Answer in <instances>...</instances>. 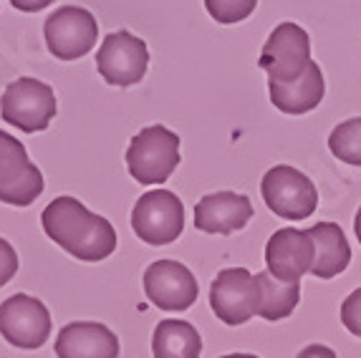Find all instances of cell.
<instances>
[{
    "label": "cell",
    "instance_id": "cell-22",
    "mask_svg": "<svg viewBox=\"0 0 361 358\" xmlns=\"http://www.w3.org/2000/svg\"><path fill=\"white\" fill-rule=\"evenodd\" d=\"M341 323L351 335L361 338V288H356L341 303Z\"/></svg>",
    "mask_w": 361,
    "mask_h": 358
},
{
    "label": "cell",
    "instance_id": "cell-8",
    "mask_svg": "<svg viewBox=\"0 0 361 358\" xmlns=\"http://www.w3.org/2000/svg\"><path fill=\"white\" fill-rule=\"evenodd\" d=\"M43 36L51 56L59 61L84 58L91 48L97 46L99 23L86 8L63 6L51 13L43 23Z\"/></svg>",
    "mask_w": 361,
    "mask_h": 358
},
{
    "label": "cell",
    "instance_id": "cell-13",
    "mask_svg": "<svg viewBox=\"0 0 361 358\" xmlns=\"http://www.w3.org/2000/svg\"><path fill=\"white\" fill-rule=\"evenodd\" d=\"M313 237L308 230H295V227H281L271 235L265 245V265L273 278L283 283H301L306 273L313 268Z\"/></svg>",
    "mask_w": 361,
    "mask_h": 358
},
{
    "label": "cell",
    "instance_id": "cell-3",
    "mask_svg": "<svg viewBox=\"0 0 361 358\" xmlns=\"http://www.w3.org/2000/svg\"><path fill=\"white\" fill-rule=\"evenodd\" d=\"M260 192L273 215L281 220H308L319 207V190L308 174L290 164H276L265 172Z\"/></svg>",
    "mask_w": 361,
    "mask_h": 358
},
{
    "label": "cell",
    "instance_id": "cell-24",
    "mask_svg": "<svg viewBox=\"0 0 361 358\" xmlns=\"http://www.w3.org/2000/svg\"><path fill=\"white\" fill-rule=\"evenodd\" d=\"M295 358H338V356L334 353V348L321 346V343H311V346L303 348Z\"/></svg>",
    "mask_w": 361,
    "mask_h": 358
},
{
    "label": "cell",
    "instance_id": "cell-6",
    "mask_svg": "<svg viewBox=\"0 0 361 358\" xmlns=\"http://www.w3.org/2000/svg\"><path fill=\"white\" fill-rule=\"evenodd\" d=\"M43 174L30 161L23 142L0 129V202L28 207L43 195Z\"/></svg>",
    "mask_w": 361,
    "mask_h": 358
},
{
    "label": "cell",
    "instance_id": "cell-21",
    "mask_svg": "<svg viewBox=\"0 0 361 358\" xmlns=\"http://www.w3.org/2000/svg\"><path fill=\"white\" fill-rule=\"evenodd\" d=\"M205 8L215 23L233 25L250 18L258 8V0H205Z\"/></svg>",
    "mask_w": 361,
    "mask_h": 358
},
{
    "label": "cell",
    "instance_id": "cell-4",
    "mask_svg": "<svg viewBox=\"0 0 361 358\" xmlns=\"http://www.w3.org/2000/svg\"><path fill=\"white\" fill-rule=\"evenodd\" d=\"M59 101L49 84L38 78H16L0 99V116L25 134H36L49 129L56 119Z\"/></svg>",
    "mask_w": 361,
    "mask_h": 358
},
{
    "label": "cell",
    "instance_id": "cell-18",
    "mask_svg": "<svg viewBox=\"0 0 361 358\" xmlns=\"http://www.w3.org/2000/svg\"><path fill=\"white\" fill-rule=\"evenodd\" d=\"M152 353L154 358H200L202 338L197 328L187 321H159L152 333Z\"/></svg>",
    "mask_w": 361,
    "mask_h": 358
},
{
    "label": "cell",
    "instance_id": "cell-17",
    "mask_svg": "<svg viewBox=\"0 0 361 358\" xmlns=\"http://www.w3.org/2000/svg\"><path fill=\"white\" fill-rule=\"evenodd\" d=\"M313 237V268L311 275L319 280H331L336 275H341L351 263V245L343 230L336 222H316L308 230Z\"/></svg>",
    "mask_w": 361,
    "mask_h": 358
},
{
    "label": "cell",
    "instance_id": "cell-2",
    "mask_svg": "<svg viewBox=\"0 0 361 358\" xmlns=\"http://www.w3.org/2000/svg\"><path fill=\"white\" fill-rule=\"evenodd\" d=\"M180 164V137L162 124L145 126L129 142L127 169L139 185H162Z\"/></svg>",
    "mask_w": 361,
    "mask_h": 358
},
{
    "label": "cell",
    "instance_id": "cell-27",
    "mask_svg": "<svg viewBox=\"0 0 361 358\" xmlns=\"http://www.w3.org/2000/svg\"><path fill=\"white\" fill-rule=\"evenodd\" d=\"M223 358H258V356H253V353H228Z\"/></svg>",
    "mask_w": 361,
    "mask_h": 358
},
{
    "label": "cell",
    "instance_id": "cell-20",
    "mask_svg": "<svg viewBox=\"0 0 361 358\" xmlns=\"http://www.w3.org/2000/svg\"><path fill=\"white\" fill-rule=\"evenodd\" d=\"M329 149L343 164L361 167V116L346 119L329 137Z\"/></svg>",
    "mask_w": 361,
    "mask_h": 358
},
{
    "label": "cell",
    "instance_id": "cell-10",
    "mask_svg": "<svg viewBox=\"0 0 361 358\" xmlns=\"http://www.w3.org/2000/svg\"><path fill=\"white\" fill-rule=\"evenodd\" d=\"M149 66V51L142 38H137L129 30H116L109 33L102 41V48L97 54V68L99 76L109 86H127L139 84Z\"/></svg>",
    "mask_w": 361,
    "mask_h": 358
},
{
    "label": "cell",
    "instance_id": "cell-19",
    "mask_svg": "<svg viewBox=\"0 0 361 358\" xmlns=\"http://www.w3.org/2000/svg\"><path fill=\"white\" fill-rule=\"evenodd\" d=\"M260 283V311L258 316L263 321H283L295 311V305L301 300V283H283L273 278L268 270H260L258 275Z\"/></svg>",
    "mask_w": 361,
    "mask_h": 358
},
{
    "label": "cell",
    "instance_id": "cell-23",
    "mask_svg": "<svg viewBox=\"0 0 361 358\" xmlns=\"http://www.w3.org/2000/svg\"><path fill=\"white\" fill-rule=\"evenodd\" d=\"M18 273V252L8 240L0 237V288L11 283Z\"/></svg>",
    "mask_w": 361,
    "mask_h": 358
},
{
    "label": "cell",
    "instance_id": "cell-1",
    "mask_svg": "<svg viewBox=\"0 0 361 358\" xmlns=\"http://www.w3.org/2000/svg\"><path fill=\"white\" fill-rule=\"evenodd\" d=\"M43 233L81 263H99L116 250V230L102 215H94L81 199L56 197L41 212Z\"/></svg>",
    "mask_w": 361,
    "mask_h": 358
},
{
    "label": "cell",
    "instance_id": "cell-5",
    "mask_svg": "<svg viewBox=\"0 0 361 358\" xmlns=\"http://www.w3.org/2000/svg\"><path fill=\"white\" fill-rule=\"evenodd\" d=\"M311 38L298 23H278L271 30L268 41L263 43L260 51V68L265 71L268 81H278V84H288L306 73L311 66Z\"/></svg>",
    "mask_w": 361,
    "mask_h": 358
},
{
    "label": "cell",
    "instance_id": "cell-16",
    "mask_svg": "<svg viewBox=\"0 0 361 358\" xmlns=\"http://www.w3.org/2000/svg\"><path fill=\"white\" fill-rule=\"evenodd\" d=\"M268 91H271V104L278 111L288 113V116H301L308 113L324 101L326 94V81L324 71L316 61H311V66L306 73L288 81V84H278V81H268Z\"/></svg>",
    "mask_w": 361,
    "mask_h": 358
},
{
    "label": "cell",
    "instance_id": "cell-26",
    "mask_svg": "<svg viewBox=\"0 0 361 358\" xmlns=\"http://www.w3.org/2000/svg\"><path fill=\"white\" fill-rule=\"evenodd\" d=\"M354 233H356V240H359V245H361V204H359V209H356V217H354Z\"/></svg>",
    "mask_w": 361,
    "mask_h": 358
},
{
    "label": "cell",
    "instance_id": "cell-15",
    "mask_svg": "<svg viewBox=\"0 0 361 358\" xmlns=\"http://www.w3.org/2000/svg\"><path fill=\"white\" fill-rule=\"evenodd\" d=\"M59 358H119V338L109 326L94 321L68 323L56 335Z\"/></svg>",
    "mask_w": 361,
    "mask_h": 358
},
{
    "label": "cell",
    "instance_id": "cell-9",
    "mask_svg": "<svg viewBox=\"0 0 361 358\" xmlns=\"http://www.w3.org/2000/svg\"><path fill=\"white\" fill-rule=\"evenodd\" d=\"M210 305L225 326H243L260 311V283L245 268H225L210 285Z\"/></svg>",
    "mask_w": 361,
    "mask_h": 358
},
{
    "label": "cell",
    "instance_id": "cell-11",
    "mask_svg": "<svg viewBox=\"0 0 361 358\" xmlns=\"http://www.w3.org/2000/svg\"><path fill=\"white\" fill-rule=\"evenodd\" d=\"M0 335L16 348L33 351L51 335V313L43 300L16 292L0 303Z\"/></svg>",
    "mask_w": 361,
    "mask_h": 358
},
{
    "label": "cell",
    "instance_id": "cell-12",
    "mask_svg": "<svg viewBox=\"0 0 361 358\" xmlns=\"http://www.w3.org/2000/svg\"><path fill=\"white\" fill-rule=\"evenodd\" d=\"M147 298L169 313H182L192 308L200 295V285L192 270L177 260H157L145 270Z\"/></svg>",
    "mask_w": 361,
    "mask_h": 358
},
{
    "label": "cell",
    "instance_id": "cell-14",
    "mask_svg": "<svg viewBox=\"0 0 361 358\" xmlns=\"http://www.w3.org/2000/svg\"><path fill=\"white\" fill-rule=\"evenodd\" d=\"M253 204L238 192L205 195L195 204V227L207 235H233L250 222Z\"/></svg>",
    "mask_w": 361,
    "mask_h": 358
},
{
    "label": "cell",
    "instance_id": "cell-25",
    "mask_svg": "<svg viewBox=\"0 0 361 358\" xmlns=\"http://www.w3.org/2000/svg\"><path fill=\"white\" fill-rule=\"evenodd\" d=\"M54 0H11V6L20 13H38L43 8H49Z\"/></svg>",
    "mask_w": 361,
    "mask_h": 358
},
{
    "label": "cell",
    "instance_id": "cell-7",
    "mask_svg": "<svg viewBox=\"0 0 361 358\" xmlns=\"http://www.w3.org/2000/svg\"><path fill=\"white\" fill-rule=\"evenodd\" d=\"M132 230L147 245H169L185 230V204L169 190H152L132 209Z\"/></svg>",
    "mask_w": 361,
    "mask_h": 358
}]
</instances>
